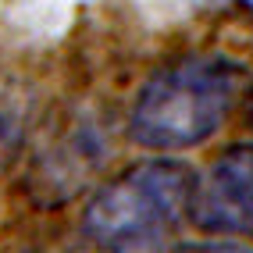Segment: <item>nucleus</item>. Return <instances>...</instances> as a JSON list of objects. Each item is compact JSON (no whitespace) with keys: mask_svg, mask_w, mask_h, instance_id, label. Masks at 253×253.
Wrapping results in <instances>:
<instances>
[{"mask_svg":"<svg viewBox=\"0 0 253 253\" xmlns=\"http://www.w3.org/2000/svg\"><path fill=\"white\" fill-rule=\"evenodd\" d=\"M246 89V64L228 54H185L150 75L128 114L146 150H185L211 139Z\"/></svg>","mask_w":253,"mask_h":253,"instance_id":"f257e3e1","label":"nucleus"},{"mask_svg":"<svg viewBox=\"0 0 253 253\" xmlns=\"http://www.w3.org/2000/svg\"><path fill=\"white\" fill-rule=\"evenodd\" d=\"M193 168L178 161H143L100 185L82 211V235L100 250H143L168 239L193 196Z\"/></svg>","mask_w":253,"mask_h":253,"instance_id":"f03ea898","label":"nucleus"},{"mask_svg":"<svg viewBox=\"0 0 253 253\" xmlns=\"http://www.w3.org/2000/svg\"><path fill=\"white\" fill-rule=\"evenodd\" d=\"M189 217L214 235H253V143L217 154L193 182Z\"/></svg>","mask_w":253,"mask_h":253,"instance_id":"7ed1b4c3","label":"nucleus"},{"mask_svg":"<svg viewBox=\"0 0 253 253\" xmlns=\"http://www.w3.org/2000/svg\"><path fill=\"white\" fill-rule=\"evenodd\" d=\"M100 157H104L100 132H96L93 125L75 128V132H68V136L50 150V157H43L36 182L46 185L50 196H54V189H61L57 200H64V196H72V193L79 189V182L100 164Z\"/></svg>","mask_w":253,"mask_h":253,"instance_id":"20e7f679","label":"nucleus"},{"mask_svg":"<svg viewBox=\"0 0 253 253\" xmlns=\"http://www.w3.org/2000/svg\"><path fill=\"white\" fill-rule=\"evenodd\" d=\"M246 118H250V125H253V86H250V93H246Z\"/></svg>","mask_w":253,"mask_h":253,"instance_id":"39448f33","label":"nucleus"},{"mask_svg":"<svg viewBox=\"0 0 253 253\" xmlns=\"http://www.w3.org/2000/svg\"><path fill=\"white\" fill-rule=\"evenodd\" d=\"M250 7H253V0H250Z\"/></svg>","mask_w":253,"mask_h":253,"instance_id":"423d86ee","label":"nucleus"}]
</instances>
